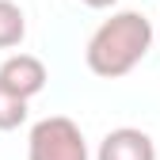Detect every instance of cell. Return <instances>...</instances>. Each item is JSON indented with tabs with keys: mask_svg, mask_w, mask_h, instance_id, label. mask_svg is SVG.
I'll return each instance as SVG.
<instances>
[{
	"mask_svg": "<svg viewBox=\"0 0 160 160\" xmlns=\"http://www.w3.org/2000/svg\"><path fill=\"white\" fill-rule=\"evenodd\" d=\"M27 38V15L15 0H0V50H15Z\"/></svg>",
	"mask_w": 160,
	"mask_h": 160,
	"instance_id": "5",
	"label": "cell"
},
{
	"mask_svg": "<svg viewBox=\"0 0 160 160\" xmlns=\"http://www.w3.org/2000/svg\"><path fill=\"white\" fill-rule=\"evenodd\" d=\"M95 160H156V145L145 130L137 126H118L99 141Z\"/></svg>",
	"mask_w": 160,
	"mask_h": 160,
	"instance_id": "4",
	"label": "cell"
},
{
	"mask_svg": "<svg viewBox=\"0 0 160 160\" xmlns=\"http://www.w3.org/2000/svg\"><path fill=\"white\" fill-rule=\"evenodd\" d=\"M27 160H88V141L65 114L38 118L27 133Z\"/></svg>",
	"mask_w": 160,
	"mask_h": 160,
	"instance_id": "2",
	"label": "cell"
},
{
	"mask_svg": "<svg viewBox=\"0 0 160 160\" xmlns=\"http://www.w3.org/2000/svg\"><path fill=\"white\" fill-rule=\"evenodd\" d=\"M152 50V23L141 12H114L111 19H103L84 50V61L95 76L103 80H118L133 72L137 65L145 61V53Z\"/></svg>",
	"mask_w": 160,
	"mask_h": 160,
	"instance_id": "1",
	"label": "cell"
},
{
	"mask_svg": "<svg viewBox=\"0 0 160 160\" xmlns=\"http://www.w3.org/2000/svg\"><path fill=\"white\" fill-rule=\"evenodd\" d=\"M80 4H88V8H95V12H103V8H111V4H118V0H80Z\"/></svg>",
	"mask_w": 160,
	"mask_h": 160,
	"instance_id": "7",
	"label": "cell"
},
{
	"mask_svg": "<svg viewBox=\"0 0 160 160\" xmlns=\"http://www.w3.org/2000/svg\"><path fill=\"white\" fill-rule=\"evenodd\" d=\"M27 122V99H19L0 84V130H19Z\"/></svg>",
	"mask_w": 160,
	"mask_h": 160,
	"instance_id": "6",
	"label": "cell"
},
{
	"mask_svg": "<svg viewBox=\"0 0 160 160\" xmlns=\"http://www.w3.org/2000/svg\"><path fill=\"white\" fill-rule=\"evenodd\" d=\"M46 65L38 61L34 53H12L4 65H0V84H4L8 92H15L19 99H34L38 92L46 88Z\"/></svg>",
	"mask_w": 160,
	"mask_h": 160,
	"instance_id": "3",
	"label": "cell"
}]
</instances>
